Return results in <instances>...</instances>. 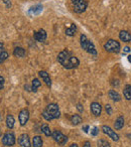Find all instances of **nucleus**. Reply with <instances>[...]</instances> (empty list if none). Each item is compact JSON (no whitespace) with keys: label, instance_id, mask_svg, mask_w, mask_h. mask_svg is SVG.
Wrapping results in <instances>:
<instances>
[{"label":"nucleus","instance_id":"bb28decb","mask_svg":"<svg viewBox=\"0 0 131 147\" xmlns=\"http://www.w3.org/2000/svg\"><path fill=\"white\" fill-rule=\"evenodd\" d=\"M43 118H45L47 121H51V120H53V117L51 116V115L49 114V113L47 112V111L45 110V109L43 111Z\"/></svg>","mask_w":131,"mask_h":147},{"label":"nucleus","instance_id":"ddd939ff","mask_svg":"<svg viewBox=\"0 0 131 147\" xmlns=\"http://www.w3.org/2000/svg\"><path fill=\"white\" fill-rule=\"evenodd\" d=\"M119 38L125 43L131 42V33L128 30H121L119 32Z\"/></svg>","mask_w":131,"mask_h":147},{"label":"nucleus","instance_id":"20e7f679","mask_svg":"<svg viewBox=\"0 0 131 147\" xmlns=\"http://www.w3.org/2000/svg\"><path fill=\"white\" fill-rule=\"evenodd\" d=\"M72 5L75 12L81 14L86 11L87 7H88V2L86 0H72Z\"/></svg>","mask_w":131,"mask_h":147},{"label":"nucleus","instance_id":"f03ea898","mask_svg":"<svg viewBox=\"0 0 131 147\" xmlns=\"http://www.w3.org/2000/svg\"><path fill=\"white\" fill-rule=\"evenodd\" d=\"M80 45H81V47H82L85 51L90 53L91 55H97V49H96V47H95V45L85 34H81Z\"/></svg>","mask_w":131,"mask_h":147},{"label":"nucleus","instance_id":"0eeeda50","mask_svg":"<svg viewBox=\"0 0 131 147\" xmlns=\"http://www.w3.org/2000/svg\"><path fill=\"white\" fill-rule=\"evenodd\" d=\"M2 143L5 146H13L15 144V136L13 133H5L2 137Z\"/></svg>","mask_w":131,"mask_h":147},{"label":"nucleus","instance_id":"aec40b11","mask_svg":"<svg viewBox=\"0 0 131 147\" xmlns=\"http://www.w3.org/2000/svg\"><path fill=\"white\" fill-rule=\"evenodd\" d=\"M123 95H124L126 100H131V85H126L125 86L124 90H123Z\"/></svg>","mask_w":131,"mask_h":147},{"label":"nucleus","instance_id":"a19ab883","mask_svg":"<svg viewBox=\"0 0 131 147\" xmlns=\"http://www.w3.org/2000/svg\"><path fill=\"white\" fill-rule=\"evenodd\" d=\"M1 135H2V132H1V130H0V136H1Z\"/></svg>","mask_w":131,"mask_h":147},{"label":"nucleus","instance_id":"e433bc0d","mask_svg":"<svg viewBox=\"0 0 131 147\" xmlns=\"http://www.w3.org/2000/svg\"><path fill=\"white\" fill-rule=\"evenodd\" d=\"M83 147H92V146H91V143L89 142V141H86V142L84 143V145H83Z\"/></svg>","mask_w":131,"mask_h":147},{"label":"nucleus","instance_id":"f3484780","mask_svg":"<svg viewBox=\"0 0 131 147\" xmlns=\"http://www.w3.org/2000/svg\"><path fill=\"white\" fill-rule=\"evenodd\" d=\"M109 97L111 98V100L114 101V102H119V101H121V96L120 94H119L117 91L115 90H110L108 93Z\"/></svg>","mask_w":131,"mask_h":147},{"label":"nucleus","instance_id":"9d476101","mask_svg":"<svg viewBox=\"0 0 131 147\" xmlns=\"http://www.w3.org/2000/svg\"><path fill=\"white\" fill-rule=\"evenodd\" d=\"M47 31L43 28H41L38 31H34L33 32V38L36 41H38V42H43L47 39Z\"/></svg>","mask_w":131,"mask_h":147},{"label":"nucleus","instance_id":"a211bd4d","mask_svg":"<svg viewBox=\"0 0 131 147\" xmlns=\"http://www.w3.org/2000/svg\"><path fill=\"white\" fill-rule=\"evenodd\" d=\"M123 126H124V117L119 116L116 119V121H115V124H114L115 130H120V129L123 128Z\"/></svg>","mask_w":131,"mask_h":147},{"label":"nucleus","instance_id":"4be33fe9","mask_svg":"<svg viewBox=\"0 0 131 147\" xmlns=\"http://www.w3.org/2000/svg\"><path fill=\"white\" fill-rule=\"evenodd\" d=\"M82 121H83L82 117H81L79 114H74L72 117H71V122H72L73 125H79Z\"/></svg>","mask_w":131,"mask_h":147},{"label":"nucleus","instance_id":"412c9836","mask_svg":"<svg viewBox=\"0 0 131 147\" xmlns=\"http://www.w3.org/2000/svg\"><path fill=\"white\" fill-rule=\"evenodd\" d=\"M14 118H13L12 115H7L6 117V126L8 129H12L14 127Z\"/></svg>","mask_w":131,"mask_h":147},{"label":"nucleus","instance_id":"f8f14e48","mask_svg":"<svg viewBox=\"0 0 131 147\" xmlns=\"http://www.w3.org/2000/svg\"><path fill=\"white\" fill-rule=\"evenodd\" d=\"M91 108V112L94 116L98 117L101 115V112H102V106H101L100 103H97V102H93L90 106Z\"/></svg>","mask_w":131,"mask_h":147},{"label":"nucleus","instance_id":"72a5a7b5","mask_svg":"<svg viewBox=\"0 0 131 147\" xmlns=\"http://www.w3.org/2000/svg\"><path fill=\"white\" fill-rule=\"evenodd\" d=\"M3 51H4V43L0 41V53H2Z\"/></svg>","mask_w":131,"mask_h":147},{"label":"nucleus","instance_id":"9b49d317","mask_svg":"<svg viewBox=\"0 0 131 147\" xmlns=\"http://www.w3.org/2000/svg\"><path fill=\"white\" fill-rule=\"evenodd\" d=\"M18 144L21 147H30V139L27 134H21L18 137Z\"/></svg>","mask_w":131,"mask_h":147},{"label":"nucleus","instance_id":"6e6552de","mask_svg":"<svg viewBox=\"0 0 131 147\" xmlns=\"http://www.w3.org/2000/svg\"><path fill=\"white\" fill-rule=\"evenodd\" d=\"M102 131L105 133L106 135H108L112 140L114 141H118L119 140V135L115 132V130H113L111 127L107 126V125H103L102 126Z\"/></svg>","mask_w":131,"mask_h":147},{"label":"nucleus","instance_id":"2eb2a0df","mask_svg":"<svg viewBox=\"0 0 131 147\" xmlns=\"http://www.w3.org/2000/svg\"><path fill=\"white\" fill-rule=\"evenodd\" d=\"M26 53H25V49L21 47H16L13 49V55L15 57H24Z\"/></svg>","mask_w":131,"mask_h":147},{"label":"nucleus","instance_id":"2f4dec72","mask_svg":"<svg viewBox=\"0 0 131 147\" xmlns=\"http://www.w3.org/2000/svg\"><path fill=\"white\" fill-rule=\"evenodd\" d=\"M77 109H78V111L80 113H83V111H84V107L82 106V104H78V105H77Z\"/></svg>","mask_w":131,"mask_h":147},{"label":"nucleus","instance_id":"f257e3e1","mask_svg":"<svg viewBox=\"0 0 131 147\" xmlns=\"http://www.w3.org/2000/svg\"><path fill=\"white\" fill-rule=\"evenodd\" d=\"M57 61L67 69H76L80 65V61L77 57L73 55V53L68 49H63L57 55Z\"/></svg>","mask_w":131,"mask_h":147},{"label":"nucleus","instance_id":"7ed1b4c3","mask_svg":"<svg viewBox=\"0 0 131 147\" xmlns=\"http://www.w3.org/2000/svg\"><path fill=\"white\" fill-rule=\"evenodd\" d=\"M104 49L110 53H118L121 49V45L116 39H108L104 45Z\"/></svg>","mask_w":131,"mask_h":147},{"label":"nucleus","instance_id":"ea45409f","mask_svg":"<svg viewBox=\"0 0 131 147\" xmlns=\"http://www.w3.org/2000/svg\"><path fill=\"white\" fill-rule=\"evenodd\" d=\"M128 61H129V63H131V55H128Z\"/></svg>","mask_w":131,"mask_h":147},{"label":"nucleus","instance_id":"1a4fd4ad","mask_svg":"<svg viewBox=\"0 0 131 147\" xmlns=\"http://www.w3.org/2000/svg\"><path fill=\"white\" fill-rule=\"evenodd\" d=\"M18 119H19V124L21 126H24L29 120V112L27 109H22V110L19 112V116H18Z\"/></svg>","mask_w":131,"mask_h":147},{"label":"nucleus","instance_id":"6ab92c4d","mask_svg":"<svg viewBox=\"0 0 131 147\" xmlns=\"http://www.w3.org/2000/svg\"><path fill=\"white\" fill-rule=\"evenodd\" d=\"M43 6L41 4H37V5H34V6L30 7V9H29V13L30 14H39V13L43 11Z\"/></svg>","mask_w":131,"mask_h":147},{"label":"nucleus","instance_id":"7c9ffc66","mask_svg":"<svg viewBox=\"0 0 131 147\" xmlns=\"http://www.w3.org/2000/svg\"><path fill=\"white\" fill-rule=\"evenodd\" d=\"M3 88H4V78L0 76V90H2Z\"/></svg>","mask_w":131,"mask_h":147},{"label":"nucleus","instance_id":"5701e85b","mask_svg":"<svg viewBox=\"0 0 131 147\" xmlns=\"http://www.w3.org/2000/svg\"><path fill=\"white\" fill-rule=\"evenodd\" d=\"M33 147H43V139L41 136H34L32 139Z\"/></svg>","mask_w":131,"mask_h":147},{"label":"nucleus","instance_id":"393cba45","mask_svg":"<svg viewBox=\"0 0 131 147\" xmlns=\"http://www.w3.org/2000/svg\"><path fill=\"white\" fill-rule=\"evenodd\" d=\"M41 83L39 82L38 79H33V80H32V85H31V91L35 93L37 91V88H39V87H41Z\"/></svg>","mask_w":131,"mask_h":147},{"label":"nucleus","instance_id":"c756f323","mask_svg":"<svg viewBox=\"0 0 131 147\" xmlns=\"http://www.w3.org/2000/svg\"><path fill=\"white\" fill-rule=\"evenodd\" d=\"M91 134L93 135V136H97V135L99 134V129H98V127H93V129L91 130Z\"/></svg>","mask_w":131,"mask_h":147},{"label":"nucleus","instance_id":"4468645a","mask_svg":"<svg viewBox=\"0 0 131 147\" xmlns=\"http://www.w3.org/2000/svg\"><path fill=\"white\" fill-rule=\"evenodd\" d=\"M39 77H41V79H43V81L45 83V85H47L49 88H51V77H49V75L45 71H41L38 73Z\"/></svg>","mask_w":131,"mask_h":147},{"label":"nucleus","instance_id":"39448f33","mask_svg":"<svg viewBox=\"0 0 131 147\" xmlns=\"http://www.w3.org/2000/svg\"><path fill=\"white\" fill-rule=\"evenodd\" d=\"M51 136H53V140L55 142H57L61 145H65L67 143V141H68V137L66 136V135H63L61 131H57V130L53 131L51 132Z\"/></svg>","mask_w":131,"mask_h":147},{"label":"nucleus","instance_id":"58836bf2","mask_svg":"<svg viewBox=\"0 0 131 147\" xmlns=\"http://www.w3.org/2000/svg\"><path fill=\"white\" fill-rule=\"evenodd\" d=\"M70 147H79V146H78V145L76 144V143H74V144H72V145H71Z\"/></svg>","mask_w":131,"mask_h":147},{"label":"nucleus","instance_id":"473e14b6","mask_svg":"<svg viewBox=\"0 0 131 147\" xmlns=\"http://www.w3.org/2000/svg\"><path fill=\"white\" fill-rule=\"evenodd\" d=\"M2 1L5 3V5H6L7 8H9V7H11V2H10V0H2Z\"/></svg>","mask_w":131,"mask_h":147},{"label":"nucleus","instance_id":"423d86ee","mask_svg":"<svg viewBox=\"0 0 131 147\" xmlns=\"http://www.w3.org/2000/svg\"><path fill=\"white\" fill-rule=\"evenodd\" d=\"M45 110L53 117V119H57L59 118L61 116V112H59V106L55 103H51V104H49L45 108Z\"/></svg>","mask_w":131,"mask_h":147},{"label":"nucleus","instance_id":"dca6fc26","mask_svg":"<svg viewBox=\"0 0 131 147\" xmlns=\"http://www.w3.org/2000/svg\"><path fill=\"white\" fill-rule=\"evenodd\" d=\"M77 32V25L75 23H72L70 27H67L66 28V34L68 35V36H75Z\"/></svg>","mask_w":131,"mask_h":147},{"label":"nucleus","instance_id":"f704fd0d","mask_svg":"<svg viewBox=\"0 0 131 147\" xmlns=\"http://www.w3.org/2000/svg\"><path fill=\"white\" fill-rule=\"evenodd\" d=\"M89 128H90V126H89V125H85V126H83V130H84L85 133L89 132Z\"/></svg>","mask_w":131,"mask_h":147},{"label":"nucleus","instance_id":"4c0bfd02","mask_svg":"<svg viewBox=\"0 0 131 147\" xmlns=\"http://www.w3.org/2000/svg\"><path fill=\"white\" fill-rule=\"evenodd\" d=\"M24 89H25L26 91H31V88H29L28 85H25V86H24Z\"/></svg>","mask_w":131,"mask_h":147},{"label":"nucleus","instance_id":"c85d7f7f","mask_svg":"<svg viewBox=\"0 0 131 147\" xmlns=\"http://www.w3.org/2000/svg\"><path fill=\"white\" fill-rule=\"evenodd\" d=\"M105 110H106V113L108 115H111L112 114V107H111V105H109V104H107V105H105Z\"/></svg>","mask_w":131,"mask_h":147},{"label":"nucleus","instance_id":"b1692460","mask_svg":"<svg viewBox=\"0 0 131 147\" xmlns=\"http://www.w3.org/2000/svg\"><path fill=\"white\" fill-rule=\"evenodd\" d=\"M41 131L43 133V134L45 135V136H51V129H49V125H47V124H43L41 125Z\"/></svg>","mask_w":131,"mask_h":147},{"label":"nucleus","instance_id":"cd10ccee","mask_svg":"<svg viewBox=\"0 0 131 147\" xmlns=\"http://www.w3.org/2000/svg\"><path fill=\"white\" fill-rule=\"evenodd\" d=\"M8 57H9V55H8V53H6V51H3L2 53H0V63H3L5 61H6L7 59H8Z\"/></svg>","mask_w":131,"mask_h":147},{"label":"nucleus","instance_id":"c9c22d12","mask_svg":"<svg viewBox=\"0 0 131 147\" xmlns=\"http://www.w3.org/2000/svg\"><path fill=\"white\" fill-rule=\"evenodd\" d=\"M130 51H131L130 47H125L124 49H123V55H124L125 53H130Z\"/></svg>","mask_w":131,"mask_h":147},{"label":"nucleus","instance_id":"a878e982","mask_svg":"<svg viewBox=\"0 0 131 147\" xmlns=\"http://www.w3.org/2000/svg\"><path fill=\"white\" fill-rule=\"evenodd\" d=\"M97 144H98V147H111L110 143L107 140H105V139H100V140H98Z\"/></svg>","mask_w":131,"mask_h":147}]
</instances>
